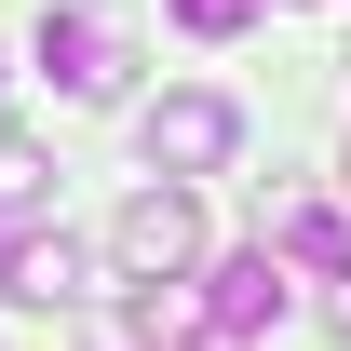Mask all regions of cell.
<instances>
[{"label":"cell","mask_w":351,"mask_h":351,"mask_svg":"<svg viewBox=\"0 0 351 351\" xmlns=\"http://www.w3.org/2000/svg\"><path fill=\"white\" fill-rule=\"evenodd\" d=\"M108 270H122V284H189V270H203V203H189L176 176H149L122 203V230H108Z\"/></svg>","instance_id":"cell-1"},{"label":"cell","mask_w":351,"mask_h":351,"mask_svg":"<svg viewBox=\"0 0 351 351\" xmlns=\"http://www.w3.org/2000/svg\"><path fill=\"white\" fill-rule=\"evenodd\" d=\"M135 149H149V176H176V189H189V176H230V149H243V108H230V95H162V108H135Z\"/></svg>","instance_id":"cell-2"},{"label":"cell","mask_w":351,"mask_h":351,"mask_svg":"<svg viewBox=\"0 0 351 351\" xmlns=\"http://www.w3.org/2000/svg\"><path fill=\"white\" fill-rule=\"evenodd\" d=\"M41 82L68 95V108H122L135 95V41L108 14H41Z\"/></svg>","instance_id":"cell-3"},{"label":"cell","mask_w":351,"mask_h":351,"mask_svg":"<svg viewBox=\"0 0 351 351\" xmlns=\"http://www.w3.org/2000/svg\"><path fill=\"white\" fill-rule=\"evenodd\" d=\"M203 324H217V338H257V324H284V257H270V243L217 257V270H203Z\"/></svg>","instance_id":"cell-4"},{"label":"cell","mask_w":351,"mask_h":351,"mask_svg":"<svg viewBox=\"0 0 351 351\" xmlns=\"http://www.w3.org/2000/svg\"><path fill=\"white\" fill-rule=\"evenodd\" d=\"M0 298H41V311H68V298H95V257L68 243V230H14V257H0Z\"/></svg>","instance_id":"cell-5"},{"label":"cell","mask_w":351,"mask_h":351,"mask_svg":"<svg viewBox=\"0 0 351 351\" xmlns=\"http://www.w3.org/2000/svg\"><path fill=\"white\" fill-rule=\"evenodd\" d=\"M257 243H270L284 270H311V284H338V270H351V217H338V203H270Z\"/></svg>","instance_id":"cell-6"},{"label":"cell","mask_w":351,"mask_h":351,"mask_svg":"<svg viewBox=\"0 0 351 351\" xmlns=\"http://www.w3.org/2000/svg\"><path fill=\"white\" fill-rule=\"evenodd\" d=\"M41 189H54V162H41V149H27V135H0V217H27Z\"/></svg>","instance_id":"cell-7"},{"label":"cell","mask_w":351,"mask_h":351,"mask_svg":"<svg viewBox=\"0 0 351 351\" xmlns=\"http://www.w3.org/2000/svg\"><path fill=\"white\" fill-rule=\"evenodd\" d=\"M257 14H270V0H176V27H189V41H243Z\"/></svg>","instance_id":"cell-8"},{"label":"cell","mask_w":351,"mask_h":351,"mask_svg":"<svg viewBox=\"0 0 351 351\" xmlns=\"http://www.w3.org/2000/svg\"><path fill=\"white\" fill-rule=\"evenodd\" d=\"M324 324H338V338H351V270H338V284H324Z\"/></svg>","instance_id":"cell-9"}]
</instances>
